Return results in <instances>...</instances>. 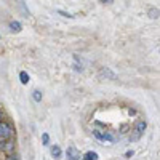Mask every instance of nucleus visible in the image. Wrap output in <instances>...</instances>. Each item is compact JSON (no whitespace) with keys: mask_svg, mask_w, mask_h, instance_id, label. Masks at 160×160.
<instances>
[{"mask_svg":"<svg viewBox=\"0 0 160 160\" xmlns=\"http://www.w3.org/2000/svg\"><path fill=\"white\" fill-rule=\"evenodd\" d=\"M144 130H146V122H138V123H136V130H135V131H136V135L133 136L131 139H133V141H136V139L142 135V133H144Z\"/></svg>","mask_w":160,"mask_h":160,"instance_id":"7ed1b4c3","label":"nucleus"},{"mask_svg":"<svg viewBox=\"0 0 160 160\" xmlns=\"http://www.w3.org/2000/svg\"><path fill=\"white\" fill-rule=\"evenodd\" d=\"M32 98H34L35 102H40V101H42V91H40V90H34L32 91Z\"/></svg>","mask_w":160,"mask_h":160,"instance_id":"6e6552de","label":"nucleus"},{"mask_svg":"<svg viewBox=\"0 0 160 160\" xmlns=\"http://www.w3.org/2000/svg\"><path fill=\"white\" fill-rule=\"evenodd\" d=\"M19 80H21L22 85H28V83H29V74L24 72V71H21V72H19Z\"/></svg>","mask_w":160,"mask_h":160,"instance_id":"423d86ee","label":"nucleus"},{"mask_svg":"<svg viewBox=\"0 0 160 160\" xmlns=\"http://www.w3.org/2000/svg\"><path fill=\"white\" fill-rule=\"evenodd\" d=\"M42 141H43V144L47 146L48 142H50V136L47 135V133H43V136H42Z\"/></svg>","mask_w":160,"mask_h":160,"instance_id":"9b49d317","label":"nucleus"},{"mask_svg":"<svg viewBox=\"0 0 160 160\" xmlns=\"http://www.w3.org/2000/svg\"><path fill=\"white\" fill-rule=\"evenodd\" d=\"M0 118H2V114H0Z\"/></svg>","mask_w":160,"mask_h":160,"instance_id":"dca6fc26","label":"nucleus"},{"mask_svg":"<svg viewBox=\"0 0 160 160\" xmlns=\"http://www.w3.org/2000/svg\"><path fill=\"white\" fill-rule=\"evenodd\" d=\"M51 155L55 158H61V148L59 146H53L51 148Z\"/></svg>","mask_w":160,"mask_h":160,"instance_id":"0eeeda50","label":"nucleus"},{"mask_svg":"<svg viewBox=\"0 0 160 160\" xmlns=\"http://www.w3.org/2000/svg\"><path fill=\"white\" fill-rule=\"evenodd\" d=\"M10 29H11L13 32H19V31L22 29V26H21L19 21H11V22H10Z\"/></svg>","mask_w":160,"mask_h":160,"instance_id":"39448f33","label":"nucleus"},{"mask_svg":"<svg viewBox=\"0 0 160 160\" xmlns=\"http://www.w3.org/2000/svg\"><path fill=\"white\" fill-rule=\"evenodd\" d=\"M83 160H98V154H96V152H93V151H90V152L85 154Z\"/></svg>","mask_w":160,"mask_h":160,"instance_id":"1a4fd4ad","label":"nucleus"},{"mask_svg":"<svg viewBox=\"0 0 160 160\" xmlns=\"http://www.w3.org/2000/svg\"><path fill=\"white\" fill-rule=\"evenodd\" d=\"M68 158H69V160H78V152H77V149L69 148V149H68Z\"/></svg>","mask_w":160,"mask_h":160,"instance_id":"20e7f679","label":"nucleus"},{"mask_svg":"<svg viewBox=\"0 0 160 160\" xmlns=\"http://www.w3.org/2000/svg\"><path fill=\"white\" fill-rule=\"evenodd\" d=\"M112 2H114V0H101V3H104V5L106 3H112Z\"/></svg>","mask_w":160,"mask_h":160,"instance_id":"ddd939ff","label":"nucleus"},{"mask_svg":"<svg viewBox=\"0 0 160 160\" xmlns=\"http://www.w3.org/2000/svg\"><path fill=\"white\" fill-rule=\"evenodd\" d=\"M10 160H18V155H13V157H11Z\"/></svg>","mask_w":160,"mask_h":160,"instance_id":"2eb2a0df","label":"nucleus"},{"mask_svg":"<svg viewBox=\"0 0 160 160\" xmlns=\"http://www.w3.org/2000/svg\"><path fill=\"white\" fill-rule=\"evenodd\" d=\"M125 155H127V157H131V155H133V151H128V152H127Z\"/></svg>","mask_w":160,"mask_h":160,"instance_id":"4468645a","label":"nucleus"},{"mask_svg":"<svg viewBox=\"0 0 160 160\" xmlns=\"http://www.w3.org/2000/svg\"><path fill=\"white\" fill-rule=\"evenodd\" d=\"M99 75L104 77V78H108V80H117V74L114 71H111L109 68H102L99 71Z\"/></svg>","mask_w":160,"mask_h":160,"instance_id":"f03ea898","label":"nucleus"},{"mask_svg":"<svg viewBox=\"0 0 160 160\" xmlns=\"http://www.w3.org/2000/svg\"><path fill=\"white\" fill-rule=\"evenodd\" d=\"M10 135H11L10 125L5 123V122H0V138H2V139H7V138H10Z\"/></svg>","mask_w":160,"mask_h":160,"instance_id":"f257e3e1","label":"nucleus"},{"mask_svg":"<svg viewBox=\"0 0 160 160\" xmlns=\"http://www.w3.org/2000/svg\"><path fill=\"white\" fill-rule=\"evenodd\" d=\"M149 16H151L152 19H157V18H158V8H151V10H149Z\"/></svg>","mask_w":160,"mask_h":160,"instance_id":"9d476101","label":"nucleus"},{"mask_svg":"<svg viewBox=\"0 0 160 160\" xmlns=\"http://www.w3.org/2000/svg\"><path fill=\"white\" fill-rule=\"evenodd\" d=\"M58 13H59V15H62V16H66V18H74L72 15H69V13H66V11H61V10H59Z\"/></svg>","mask_w":160,"mask_h":160,"instance_id":"f8f14e48","label":"nucleus"}]
</instances>
